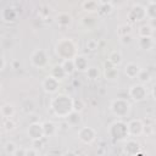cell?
I'll list each match as a JSON object with an SVG mask.
<instances>
[{
  "instance_id": "obj_1",
  "label": "cell",
  "mask_w": 156,
  "mask_h": 156,
  "mask_svg": "<svg viewBox=\"0 0 156 156\" xmlns=\"http://www.w3.org/2000/svg\"><path fill=\"white\" fill-rule=\"evenodd\" d=\"M50 110L54 116L66 118L73 111V98L68 94H55L50 100Z\"/></svg>"
},
{
  "instance_id": "obj_2",
  "label": "cell",
  "mask_w": 156,
  "mask_h": 156,
  "mask_svg": "<svg viewBox=\"0 0 156 156\" xmlns=\"http://www.w3.org/2000/svg\"><path fill=\"white\" fill-rule=\"evenodd\" d=\"M55 54L62 60H73L78 55L77 44L71 38H61L55 44Z\"/></svg>"
},
{
  "instance_id": "obj_3",
  "label": "cell",
  "mask_w": 156,
  "mask_h": 156,
  "mask_svg": "<svg viewBox=\"0 0 156 156\" xmlns=\"http://www.w3.org/2000/svg\"><path fill=\"white\" fill-rule=\"evenodd\" d=\"M108 136L115 140V141H126L129 138L128 134V128H127V122L123 119H116L113 121L108 128H107Z\"/></svg>"
},
{
  "instance_id": "obj_4",
  "label": "cell",
  "mask_w": 156,
  "mask_h": 156,
  "mask_svg": "<svg viewBox=\"0 0 156 156\" xmlns=\"http://www.w3.org/2000/svg\"><path fill=\"white\" fill-rule=\"evenodd\" d=\"M110 110H111L112 115L115 117H117V119H122L123 117H127L130 113L132 104L124 98H117L111 101Z\"/></svg>"
},
{
  "instance_id": "obj_5",
  "label": "cell",
  "mask_w": 156,
  "mask_h": 156,
  "mask_svg": "<svg viewBox=\"0 0 156 156\" xmlns=\"http://www.w3.org/2000/svg\"><path fill=\"white\" fill-rule=\"evenodd\" d=\"M30 65L38 69H44L49 66V55L44 49H35L29 57Z\"/></svg>"
},
{
  "instance_id": "obj_6",
  "label": "cell",
  "mask_w": 156,
  "mask_h": 156,
  "mask_svg": "<svg viewBox=\"0 0 156 156\" xmlns=\"http://www.w3.org/2000/svg\"><path fill=\"white\" fill-rule=\"evenodd\" d=\"M128 95L129 98L135 101V102H140V101H144L147 95H149V90L146 88V85L144 84H140V83H135V84H132L129 90H128Z\"/></svg>"
},
{
  "instance_id": "obj_7",
  "label": "cell",
  "mask_w": 156,
  "mask_h": 156,
  "mask_svg": "<svg viewBox=\"0 0 156 156\" xmlns=\"http://www.w3.org/2000/svg\"><path fill=\"white\" fill-rule=\"evenodd\" d=\"M77 136L78 139L85 144V145H89L91 143L95 141L96 136H98V132L95 128L93 127H89V126H83L78 129V133H77Z\"/></svg>"
},
{
  "instance_id": "obj_8",
  "label": "cell",
  "mask_w": 156,
  "mask_h": 156,
  "mask_svg": "<svg viewBox=\"0 0 156 156\" xmlns=\"http://www.w3.org/2000/svg\"><path fill=\"white\" fill-rule=\"evenodd\" d=\"M127 128H128V134L129 138H138L140 135L144 134L145 132V124L140 118H133L127 123Z\"/></svg>"
},
{
  "instance_id": "obj_9",
  "label": "cell",
  "mask_w": 156,
  "mask_h": 156,
  "mask_svg": "<svg viewBox=\"0 0 156 156\" xmlns=\"http://www.w3.org/2000/svg\"><path fill=\"white\" fill-rule=\"evenodd\" d=\"M127 17H128L129 22H132V23H136V22L144 21V20L146 18L144 5H141V4H134V5L130 7V10H129Z\"/></svg>"
},
{
  "instance_id": "obj_10",
  "label": "cell",
  "mask_w": 156,
  "mask_h": 156,
  "mask_svg": "<svg viewBox=\"0 0 156 156\" xmlns=\"http://www.w3.org/2000/svg\"><path fill=\"white\" fill-rule=\"evenodd\" d=\"M41 88L46 93V94H50V95H55L57 94L58 91V88H60V82L56 80L54 77H51L50 74L46 76L43 82H41Z\"/></svg>"
},
{
  "instance_id": "obj_11",
  "label": "cell",
  "mask_w": 156,
  "mask_h": 156,
  "mask_svg": "<svg viewBox=\"0 0 156 156\" xmlns=\"http://www.w3.org/2000/svg\"><path fill=\"white\" fill-rule=\"evenodd\" d=\"M27 136L32 141H39L44 138L43 128L40 122H32L27 128Z\"/></svg>"
},
{
  "instance_id": "obj_12",
  "label": "cell",
  "mask_w": 156,
  "mask_h": 156,
  "mask_svg": "<svg viewBox=\"0 0 156 156\" xmlns=\"http://www.w3.org/2000/svg\"><path fill=\"white\" fill-rule=\"evenodd\" d=\"M0 18L6 24H12L18 18V11L12 6H6L0 12Z\"/></svg>"
},
{
  "instance_id": "obj_13",
  "label": "cell",
  "mask_w": 156,
  "mask_h": 156,
  "mask_svg": "<svg viewBox=\"0 0 156 156\" xmlns=\"http://www.w3.org/2000/svg\"><path fill=\"white\" fill-rule=\"evenodd\" d=\"M123 151H124L126 156H136V155L140 154V151H141L140 143H139L136 139L128 138V139L126 140V143H124Z\"/></svg>"
},
{
  "instance_id": "obj_14",
  "label": "cell",
  "mask_w": 156,
  "mask_h": 156,
  "mask_svg": "<svg viewBox=\"0 0 156 156\" xmlns=\"http://www.w3.org/2000/svg\"><path fill=\"white\" fill-rule=\"evenodd\" d=\"M140 71H141V66L139 63H136V62H128L123 67V73L130 79L136 78Z\"/></svg>"
},
{
  "instance_id": "obj_15",
  "label": "cell",
  "mask_w": 156,
  "mask_h": 156,
  "mask_svg": "<svg viewBox=\"0 0 156 156\" xmlns=\"http://www.w3.org/2000/svg\"><path fill=\"white\" fill-rule=\"evenodd\" d=\"M99 2V9H98V17L100 18H104V17H107L108 15L112 13L113 11V2L111 1H98Z\"/></svg>"
},
{
  "instance_id": "obj_16",
  "label": "cell",
  "mask_w": 156,
  "mask_h": 156,
  "mask_svg": "<svg viewBox=\"0 0 156 156\" xmlns=\"http://www.w3.org/2000/svg\"><path fill=\"white\" fill-rule=\"evenodd\" d=\"M72 22H73V17L68 12H58L55 16V23L58 27H62V28L69 27L72 24Z\"/></svg>"
},
{
  "instance_id": "obj_17",
  "label": "cell",
  "mask_w": 156,
  "mask_h": 156,
  "mask_svg": "<svg viewBox=\"0 0 156 156\" xmlns=\"http://www.w3.org/2000/svg\"><path fill=\"white\" fill-rule=\"evenodd\" d=\"M41 128H43V134H44V136H48V138L55 136V135L57 134V132H58V127H57L56 123L52 122V121H44V122L41 123Z\"/></svg>"
},
{
  "instance_id": "obj_18",
  "label": "cell",
  "mask_w": 156,
  "mask_h": 156,
  "mask_svg": "<svg viewBox=\"0 0 156 156\" xmlns=\"http://www.w3.org/2000/svg\"><path fill=\"white\" fill-rule=\"evenodd\" d=\"M155 46L154 37H139L138 38V48L144 51H150Z\"/></svg>"
},
{
  "instance_id": "obj_19",
  "label": "cell",
  "mask_w": 156,
  "mask_h": 156,
  "mask_svg": "<svg viewBox=\"0 0 156 156\" xmlns=\"http://www.w3.org/2000/svg\"><path fill=\"white\" fill-rule=\"evenodd\" d=\"M35 108H37V105H35V101L30 98H26L22 100L21 102V111L24 113V115H32L35 112Z\"/></svg>"
},
{
  "instance_id": "obj_20",
  "label": "cell",
  "mask_w": 156,
  "mask_h": 156,
  "mask_svg": "<svg viewBox=\"0 0 156 156\" xmlns=\"http://www.w3.org/2000/svg\"><path fill=\"white\" fill-rule=\"evenodd\" d=\"M73 63H74V69L78 71V72H85L87 68L89 67L88 58L84 55H77L73 58Z\"/></svg>"
},
{
  "instance_id": "obj_21",
  "label": "cell",
  "mask_w": 156,
  "mask_h": 156,
  "mask_svg": "<svg viewBox=\"0 0 156 156\" xmlns=\"http://www.w3.org/2000/svg\"><path fill=\"white\" fill-rule=\"evenodd\" d=\"M15 113H16V108H15V106H13L12 104H10V102H6V104H4V105L0 107V115L2 116L4 119H6V118H12V117L15 116Z\"/></svg>"
},
{
  "instance_id": "obj_22",
  "label": "cell",
  "mask_w": 156,
  "mask_h": 156,
  "mask_svg": "<svg viewBox=\"0 0 156 156\" xmlns=\"http://www.w3.org/2000/svg\"><path fill=\"white\" fill-rule=\"evenodd\" d=\"M82 9L88 12V15H94L98 12L99 9V2L95 0H85L82 2Z\"/></svg>"
},
{
  "instance_id": "obj_23",
  "label": "cell",
  "mask_w": 156,
  "mask_h": 156,
  "mask_svg": "<svg viewBox=\"0 0 156 156\" xmlns=\"http://www.w3.org/2000/svg\"><path fill=\"white\" fill-rule=\"evenodd\" d=\"M122 54L119 52V51H117V50H113V51H111L110 54H108V56H107V62L110 63V65H112L113 67H118L121 63H122Z\"/></svg>"
},
{
  "instance_id": "obj_24",
  "label": "cell",
  "mask_w": 156,
  "mask_h": 156,
  "mask_svg": "<svg viewBox=\"0 0 156 156\" xmlns=\"http://www.w3.org/2000/svg\"><path fill=\"white\" fill-rule=\"evenodd\" d=\"M65 119H66V123H67L68 127H76V126H78V124H80V122H82V116H80L79 112L72 111Z\"/></svg>"
},
{
  "instance_id": "obj_25",
  "label": "cell",
  "mask_w": 156,
  "mask_h": 156,
  "mask_svg": "<svg viewBox=\"0 0 156 156\" xmlns=\"http://www.w3.org/2000/svg\"><path fill=\"white\" fill-rule=\"evenodd\" d=\"M50 76L54 77V78H55L56 80H58V82L63 80V79L67 77L66 73H65V71H63V68H62V66H61V63H60V65H55V66L51 68Z\"/></svg>"
},
{
  "instance_id": "obj_26",
  "label": "cell",
  "mask_w": 156,
  "mask_h": 156,
  "mask_svg": "<svg viewBox=\"0 0 156 156\" xmlns=\"http://www.w3.org/2000/svg\"><path fill=\"white\" fill-rule=\"evenodd\" d=\"M144 7H145L146 18L154 21L156 18V1H147Z\"/></svg>"
},
{
  "instance_id": "obj_27",
  "label": "cell",
  "mask_w": 156,
  "mask_h": 156,
  "mask_svg": "<svg viewBox=\"0 0 156 156\" xmlns=\"http://www.w3.org/2000/svg\"><path fill=\"white\" fill-rule=\"evenodd\" d=\"M106 68H105V78L108 79V80H113L118 77V68L117 67H113L112 65H110L107 61L105 63Z\"/></svg>"
},
{
  "instance_id": "obj_28",
  "label": "cell",
  "mask_w": 156,
  "mask_h": 156,
  "mask_svg": "<svg viewBox=\"0 0 156 156\" xmlns=\"http://www.w3.org/2000/svg\"><path fill=\"white\" fill-rule=\"evenodd\" d=\"M98 18H99V17H96V16H94V15H88V16H85V17L82 18V26H83L85 29H91V28H94V27L96 26Z\"/></svg>"
},
{
  "instance_id": "obj_29",
  "label": "cell",
  "mask_w": 156,
  "mask_h": 156,
  "mask_svg": "<svg viewBox=\"0 0 156 156\" xmlns=\"http://www.w3.org/2000/svg\"><path fill=\"white\" fill-rule=\"evenodd\" d=\"M138 83H140V84H144V85H146L147 83H150L151 82V79H152V76H151V73H150V71L149 69H144V68H141V71L139 72V74H138Z\"/></svg>"
},
{
  "instance_id": "obj_30",
  "label": "cell",
  "mask_w": 156,
  "mask_h": 156,
  "mask_svg": "<svg viewBox=\"0 0 156 156\" xmlns=\"http://www.w3.org/2000/svg\"><path fill=\"white\" fill-rule=\"evenodd\" d=\"M85 74H87V78L90 79V80H96L100 78V69L99 67L96 66H89L85 71Z\"/></svg>"
},
{
  "instance_id": "obj_31",
  "label": "cell",
  "mask_w": 156,
  "mask_h": 156,
  "mask_svg": "<svg viewBox=\"0 0 156 156\" xmlns=\"http://www.w3.org/2000/svg\"><path fill=\"white\" fill-rule=\"evenodd\" d=\"M61 66H62V68H63V71H65V73H66L67 77L68 76H72L76 72L73 60H65V61L61 62Z\"/></svg>"
},
{
  "instance_id": "obj_32",
  "label": "cell",
  "mask_w": 156,
  "mask_h": 156,
  "mask_svg": "<svg viewBox=\"0 0 156 156\" xmlns=\"http://www.w3.org/2000/svg\"><path fill=\"white\" fill-rule=\"evenodd\" d=\"M139 37H152L154 35V27L150 24H143L138 29Z\"/></svg>"
},
{
  "instance_id": "obj_33",
  "label": "cell",
  "mask_w": 156,
  "mask_h": 156,
  "mask_svg": "<svg viewBox=\"0 0 156 156\" xmlns=\"http://www.w3.org/2000/svg\"><path fill=\"white\" fill-rule=\"evenodd\" d=\"M117 35L119 38L122 37H126V35H130L132 34V26L128 24V23H124V24H121L117 27Z\"/></svg>"
},
{
  "instance_id": "obj_34",
  "label": "cell",
  "mask_w": 156,
  "mask_h": 156,
  "mask_svg": "<svg viewBox=\"0 0 156 156\" xmlns=\"http://www.w3.org/2000/svg\"><path fill=\"white\" fill-rule=\"evenodd\" d=\"M85 46L89 51H96L99 49V40L96 39H88L85 43Z\"/></svg>"
},
{
  "instance_id": "obj_35",
  "label": "cell",
  "mask_w": 156,
  "mask_h": 156,
  "mask_svg": "<svg viewBox=\"0 0 156 156\" xmlns=\"http://www.w3.org/2000/svg\"><path fill=\"white\" fill-rule=\"evenodd\" d=\"M17 147H18V146H17V144H16L15 141H7V143L5 144V146H4V150H5V152H6L7 155H12V154L16 151Z\"/></svg>"
},
{
  "instance_id": "obj_36",
  "label": "cell",
  "mask_w": 156,
  "mask_h": 156,
  "mask_svg": "<svg viewBox=\"0 0 156 156\" xmlns=\"http://www.w3.org/2000/svg\"><path fill=\"white\" fill-rule=\"evenodd\" d=\"M83 108H84V102L80 99H73V111L80 113Z\"/></svg>"
},
{
  "instance_id": "obj_37",
  "label": "cell",
  "mask_w": 156,
  "mask_h": 156,
  "mask_svg": "<svg viewBox=\"0 0 156 156\" xmlns=\"http://www.w3.org/2000/svg\"><path fill=\"white\" fill-rule=\"evenodd\" d=\"M4 128H5V130L11 132L16 128V123L13 122L12 118H6V119H4Z\"/></svg>"
},
{
  "instance_id": "obj_38",
  "label": "cell",
  "mask_w": 156,
  "mask_h": 156,
  "mask_svg": "<svg viewBox=\"0 0 156 156\" xmlns=\"http://www.w3.org/2000/svg\"><path fill=\"white\" fill-rule=\"evenodd\" d=\"M50 15V9L49 7H44V9H41V10H39V16L41 17V18H46L48 16Z\"/></svg>"
},
{
  "instance_id": "obj_39",
  "label": "cell",
  "mask_w": 156,
  "mask_h": 156,
  "mask_svg": "<svg viewBox=\"0 0 156 156\" xmlns=\"http://www.w3.org/2000/svg\"><path fill=\"white\" fill-rule=\"evenodd\" d=\"M132 34L130 35H126V37H122V38H119V41L123 44V45H129L130 43H132Z\"/></svg>"
},
{
  "instance_id": "obj_40",
  "label": "cell",
  "mask_w": 156,
  "mask_h": 156,
  "mask_svg": "<svg viewBox=\"0 0 156 156\" xmlns=\"http://www.w3.org/2000/svg\"><path fill=\"white\" fill-rule=\"evenodd\" d=\"M11 156H26V149L20 146V147L16 149V151H15Z\"/></svg>"
},
{
  "instance_id": "obj_41",
  "label": "cell",
  "mask_w": 156,
  "mask_h": 156,
  "mask_svg": "<svg viewBox=\"0 0 156 156\" xmlns=\"http://www.w3.org/2000/svg\"><path fill=\"white\" fill-rule=\"evenodd\" d=\"M26 156H39V154H38L37 149L28 147V149H26Z\"/></svg>"
},
{
  "instance_id": "obj_42",
  "label": "cell",
  "mask_w": 156,
  "mask_h": 156,
  "mask_svg": "<svg viewBox=\"0 0 156 156\" xmlns=\"http://www.w3.org/2000/svg\"><path fill=\"white\" fill-rule=\"evenodd\" d=\"M5 67H6V60L4 58L2 55H0V72H2L5 69Z\"/></svg>"
},
{
  "instance_id": "obj_43",
  "label": "cell",
  "mask_w": 156,
  "mask_h": 156,
  "mask_svg": "<svg viewBox=\"0 0 156 156\" xmlns=\"http://www.w3.org/2000/svg\"><path fill=\"white\" fill-rule=\"evenodd\" d=\"M11 66H12V68H13V69H17V68H20L21 62H20L18 60H13V61H12V63H11Z\"/></svg>"
},
{
  "instance_id": "obj_44",
  "label": "cell",
  "mask_w": 156,
  "mask_h": 156,
  "mask_svg": "<svg viewBox=\"0 0 156 156\" xmlns=\"http://www.w3.org/2000/svg\"><path fill=\"white\" fill-rule=\"evenodd\" d=\"M62 156H78L73 150H67V151H65L63 152V155Z\"/></svg>"
},
{
  "instance_id": "obj_45",
  "label": "cell",
  "mask_w": 156,
  "mask_h": 156,
  "mask_svg": "<svg viewBox=\"0 0 156 156\" xmlns=\"http://www.w3.org/2000/svg\"><path fill=\"white\" fill-rule=\"evenodd\" d=\"M0 91H1V84H0Z\"/></svg>"
}]
</instances>
